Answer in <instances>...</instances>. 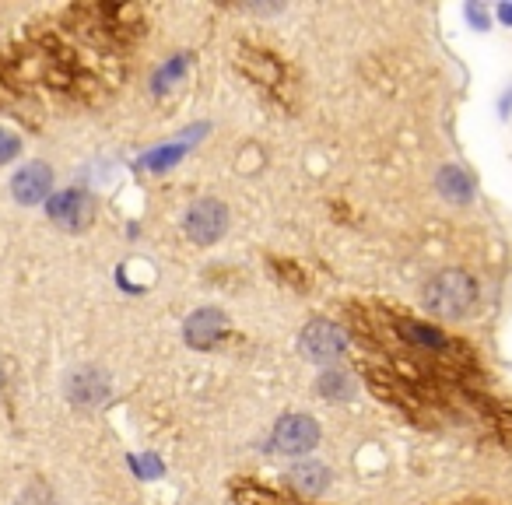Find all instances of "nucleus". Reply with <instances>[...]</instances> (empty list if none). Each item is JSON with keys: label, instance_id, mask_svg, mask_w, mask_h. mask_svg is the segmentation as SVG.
<instances>
[{"label": "nucleus", "instance_id": "9d476101", "mask_svg": "<svg viewBox=\"0 0 512 505\" xmlns=\"http://www.w3.org/2000/svg\"><path fill=\"white\" fill-rule=\"evenodd\" d=\"M439 190L446 193L449 200H467L470 197V179H467V172L463 169H456V165H449V169H442V176H439Z\"/></svg>", "mask_w": 512, "mask_h": 505}, {"label": "nucleus", "instance_id": "9b49d317", "mask_svg": "<svg viewBox=\"0 0 512 505\" xmlns=\"http://www.w3.org/2000/svg\"><path fill=\"white\" fill-rule=\"evenodd\" d=\"M320 393L323 397H351V393H355V383H351V376L348 372H323L320 376Z\"/></svg>", "mask_w": 512, "mask_h": 505}, {"label": "nucleus", "instance_id": "39448f33", "mask_svg": "<svg viewBox=\"0 0 512 505\" xmlns=\"http://www.w3.org/2000/svg\"><path fill=\"white\" fill-rule=\"evenodd\" d=\"M348 348V337H344L341 327L327 320H313L306 330H302V351L316 362H334L341 351Z\"/></svg>", "mask_w": 512, "mask_h": 505}, {"label": "nucleus", "instance_id": "20e7f679", "mask_svg": "<svg viewBox=\"0 0 512 505\" xmlns=\"http://www.w3.org/2000/svg\"><path fill=\"white\" fill-rule=\"evenodd\" d=\"M50 218L57 221L60 228H67V232H81V228L92 225L95 204H92V197H88V193L64 190V193H57V197L50 200Z\"/></svg>", "mask_w": 512, "mask_h": 505}, {"label": "nucleus", "instance_id": "7ed1b4c3", "mask_svg": "<svg viewBox=\"0 0 512 505\" xmlns=\"http://www.w3.org/2000/svg\"><path fill=\"white\" fill-rule=\"evenodd\" d=\"M320 442V425L306 414H288L274 428V449L285 456H302Z\"/></svg>", "mask_w": 512, "mask_h": 505}, {"label": "nucleus", "instance_id": "f03ea898", "mask_svg": "<svg viewBox=\"0 0 512 505\" xmlns=\"http://www.w3.org/2000/svg\"><path fill=\"white\" fill-rule=\"evenodd\" d=\"M228 228V211L221 200H197V204L186 211V235L200 246H211L225 235Z\"/></svg>", "mask_w": 512, "mask_h": 505}, {"label": "nucleus", "instance_id": "f8f14e48", "mask_svg": "<svg viewBox=\"0 0 512 505\" xmlns=\"http://www.w3.org/2000/svg\"><path fill=\"white\" fill-rule=\"evenodd\" d=\"M15 155H18V137L11 134V130L0 127V165L11 162V158H15Z\"/></svg>", "mask_w": 512, "mask_h": 505}, {"label": "nucleus", "instance_id": "f257e3e1", "mask_svg": "<svg viewBox=\"0 0 512 505\" xmlns=\"http://www.w3.org/2000/svg\"><path fill=\"white\" fill-rule=\"evenodd\" d=\"M477 306V281L467 271H442L425 285V309L442 320H463Z\"/></svg>", "mask_w": 512, "mask_h": 505}, {"label": "nucleus", "instance_id": "0eeeda50", "mask_svg": "<svg viewBox=\"0 0 512 505\" xmlns=\"http://www.w3.org/2000/svg\"><path fill=\"white\" fill-rule=\"evenodd\" d=\"M67 393H71L74 404H102L109 393V383L102 372L95 369H78L71 379H67Z\"/></svg>", "mask_w": 512, "mask_h": 505}, {"label": "nucleus", "instance_id": "423d86ee", "mask_svg": "<svg viewBox=\"0 0 512 505\" xmlns=\"http://www.w3.org/2000/svg\"><path fill=\"white\" fill-rule=\"evenodd\" d=\"M50 186H53V172H50V165H43V162L25 165V169H18V176L11 179V193H15L18 204H39V200H46Z\"/></svg>", "mask_w": 512, "mask_h": 505}, {"label": "nucleus", "instance_id": "1a4fd4ad", "mask_svg": "<svg viewBox=\"0 0 512 505\" xmlns=\"http://www.w3.org/2000/svg\"><path fill=\"white\" fill-rule=\"evenodd\" d=\"M327 477H330L327 467H320V463H306V467L292 470V484L306 491V495H320V491L327 488Z\"/></svg>", "mask_w": 512, "mask_h": 505}, {"label": "nucleus", "instance_id": "ddd939ff", "mask_svg": "<svg viewBox=\"0 0 512 505\" xmlns=\"http://www.w3.org/2000/svg\"><path fill=\"white\" fill-rule=\"evenodd\" d=\"M22 505H53V495H50V488H46V484H32V488L25 491Z\"/></svg>", "mask_w": 512, "mask_h": 505}, {"label": "nucleus", "instance_id": "6e6552de", "mask_svg": "<svg viewBox=\"0 0 512 505\" xmlns=\"http://www.w3.org/2000/svg\"><path fill=\"white\" fill-rule=\"evenodd\" d=\"M221 327H225V316H221L218 309H200V313H193L190 323H186V337H190V344H197V348H211V344L218 341Z\"/></svg>", "mask_w": 512, "mask_h": 505}, {"label": "nucleus", "instance_id": "4468645a", "mask_svg": "<svg viewBox=\"0 0 512 505\" xmlns=\"http://www.w3.org/2000/svg\"><path fill=\"white\" fill-rule=\"evenodd\" d=\"M176 158H179V151H169V148H165V151H155V155L148 158V165H151V169H162V165L176 162Z\"/></svg>", "mask_w": 512, "mask_h": 505}]
</instances>
